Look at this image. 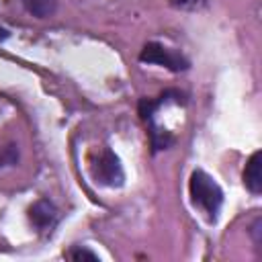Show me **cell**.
Masks as SVG:
<instances>
[{"label": "cell", "mask_w": 262, "mask_h": 262, "mask_svg": "<svg viewBox=\"0 0 262 262\" xmlns=\"http://www.w3.org/2000/svg\"><path fill=\"white\" fill-rule=\"evenodd\" d=\"M66 256H68L70 260H84V258H88V260H98V256H96L94 252H90V250H86V248H82V246H74Z\"/></svg>", "instance_id": "obj_9"}, {"label": "cell", "mask_w": 262, "mask_h": 262, "mask_svg": "<svg viewBox=\"0 0 262 262\" xmlns=\"http://www.w3.org/2000/svg\"><path fill=\"white\" fill-rule=\"evenodd\" d=\"M90 172H92V178L104 186H121L125 180L121 162L108 147H102L100 154L92 160Z\"/></svg>", "instance_id": "obj_2"}, {"label": "cell", "mask_w": 262, "mask_h": 262, "mask_svg": "<svg viewBox=\"0 0 262 262\" xmlns=\"http://www.w3.org/2000/svg\"><path fill=\"white\" fill-rule=\"evenodd\" d=\"M260 162H262V154L254 151L244 168V184L252 194H260L262 192V172H260Z\"/></svg>", "instance_id": "obj_5"}, {"label": "cell", "mask_w": 262, "mask_h": 262, "mask_svg": "<svg viewBox=\"0 0 262 262\" xmlns=\"http://www.w3.org/2000/svg\"><path fill=\"white\" fill-rule=\"evenodd\" d=\"M25 4V8L37 16V18H47L55 12L57 8V0H20Z\"/></svg>", "instance_id": "obj_6"}, {"label": "cell", "mask_w": 262, "mask_h": 262, "mask_svg": "<svg viewBox=\"0 0 262 262\" xmlns=\"http://www.w3.org/2000/svg\"><path fill=\"white\" fill-rule=\"evenodd\" d=\"M29 217L33 221V225L39 231H51L59 219V213L55 209L53 203H49L47 199H39L31 209H29Z\"/></svg>", "instance_id": "obj_4"}, {"label": "cell", "mask_w": 262, "mask_h": 262, "mask_svg": "<svg viewBox=\"0 0 262 262\" xmlns=\"http://www.w3.org/2000/svg\"><path fill=\"white\" fill-rule=\"evenodd\" d=\"M8 37H10V33H8L4 27H0V43H2V41H6Z\"/></svg>", "instance_id": "obj_10"}, {"label": "cell", "mask_w": 262, "mask_h": 262, "mask_svg": "<svg viewBox=\"0 0 262 262\" xmlns=\"http://www.w3.org/2000/svg\"><path fill=\"white\" fill-rule=\"evenodd\" d=\"M139 59L143 63H158V66L168 68L172 72H182V70L188 68V59L182 53H178L174 49H168V47H164L162 43H156V41H149V43L143 45V49L139 53Z\"/></svg>", "instance_id": "obj_3"}, {"label": "cell", "mask_w": 262, "mask_h": 262, "mask_svg": "<svg viewBox=\"0 0 262 262\" xmlns=\"http://www.w3.org/2000/svg\"><path fill=\"white\" fill-rule=\"evenodd\" d=\"M16 160H18V149H16V145H4V147H0V166H12V164H16Z\"/></svg>", "instance_id": "obj_8"}, {"label": "cell", "mask_w": 262, "mask_h": 262, "mask_svg": "<svg viewBox=\"0 0 262 262\" xmlns=\"http://www.w3.org/2000/svg\"><path fill=\"white\" fill-rule=\"evenodd\" d=\"M209 0H168V4L176 10H201Z\"/></svg>", "instance_id": "obj_7"}, {"label": "cell", "mask_w": 262, "mask_h": 262, "mask_svg": "<svg viewBox=\"0 0 262 262\" xmlns=\"http://www.w3.org/2000/svg\"><path fill=\"white\" fill-rule=\"evenodd\" d=\"M188 194L194 209H199L211 223L217 221L223 205V190L213 176H209L205 170H194L188 180Z\"/></svg>", "instance_id": "obj_1"}]
</instances>
